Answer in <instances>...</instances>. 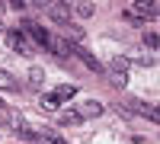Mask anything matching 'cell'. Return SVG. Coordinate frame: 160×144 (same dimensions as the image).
<instances>
[{"mask_svg":"<svg viewBox=\"0 0 160 144\" xmlns=\"http://www.w3.org/2000/svg\"><path fill=\"white\" fill-rule=\"evenodd\" d=\"M61 32H68L74 42H80V38H83V26H77V22H64V26H61Z\"/></svg>","mask_w":160,"mask_h":144,"instance_id":"obj_12","label":"cell"},{"mask_svg":"<svg viewBox=\"0 0 160 144\" xmlns=\"http://www.w3.org/2000/svg\"><path fill=\"white\" fill-rule=\"evenodd\" d=\"M144 45H148V48L154 51V55H157V51H160V35H154V32H144Z\"/></svg>","mask_w":160,"mask_h":144,"instance_id":"obj_17","label":"cell"},{"mask_svg":"<svg viewBox=\"0 0 160 144\" xmlns=\"http://www.w3.org/2000/svg\"><path fill=\"white\" fill-rule=\"evenodd\" d=\"M0 90H16V80H13V74H7L0 67Z\"/></svg>","mask_w":160,"mask_h":144,"instance_id":"obj_15","label":"cell"},{"mask_svg":"<svg viewBox=\"0 0 160 144\" xmlns=\"http://www.w3.org/2000/svg\"><path fill=\"white\" fill-rule=\"evenodd\" d=\"M80 115H83V119H96V115H102V106L93 102V99H87L83 106H80Z\"/></svg>","mask_w":160,"mask_h":144,"instance_id":"obj_8","label":"cell"},{"mask_svg":"<svg viewBox=\"0 0 160 144\" xmlns=\"http://www.w3.org/2000/svg\"><path fill=\"white\" fill-rule=\"evenodd\" d=\"M71 10L77 13L80 19H93V13H96V7H93V3H71Z\"/></svg>","mask_w":160,"mask_h":144,"instance_id":"obj_11","label":"cell"},{"mask_svg":"<svg viewBox=\"0 0 160 144\" xmlns=\"http://www.w3.org/2000/svg\"><path fill=\"white\" fill-rule=\"evenodd\" d=\"M160 13V3H128L125 10H122V19L128 22V26H141V22H148V19H154Z\"/></svg>","mask_w":160,"mask_h":144,"instance_id":"obj_1","label":"cell"},{"mask_svg":"<svg viewBox=\"0 0 160 144\" xmlns=\"http://www.w3.org/2000/svg\"><path fill=\"white\" fill-rule=\"evenodd\" d=\"M42 80H45V74L38 71V67H32V71H29V87L38 90V87H42Z\"/></svg>","mask_w":160,"mask_h":144,"instance_id":"obj_16","label":"cell"},{"mask_svg":"<svg viewBox=\"0 0 160 144\" xmlns=\"http://www.w3.org/2000/svg\"><path fill=\"white\" fill-rule=\"evenodd\" d=\"M109 77H112V83H115V87H125V80H128L125 74H109Z\"/></svg>","mask_w":160,"mask_h":144,"instance_id":"obj_19","label":"cell"},{"mask_svg":"<svg viewBox=\"0 0 160 144\" xmlns=\"http://www.w3.org/2000/svg\"><path fill=\"white\" fill-rule=\"evenodd\" d=\"M55 96H58V99H71V96H77V87H74V83H61V87L55 90Z\"/></svg>","mask_w":160,"mask_h":144,"instance_id":"obj_13","label":"cell"},{"mask_svg":"<svg viewBox=\"0 0 160 144\" xmlns=\"http://www.w3.org/2000/svg\"><path fill=\"white\" fill-rule=\"evenodd\" d=\"M3 106H7V102H3V99H0V109H3Z\"/></svg>","mask_w":160,"mask_h":144,"instance_id":"obj_20","label":"cell"},{"mask_svg":"<svg viewBox=\"0 0 160 144\" xmlns=\"http://www.w3.org/2000/svg\"><path fill=\"white\" fill-rule=\"evenodd\" d=\"M71 3H48V16L55 19L58 26H64V22H71Z\"/></svg>","mask_w":160,"mask_h":144,"instance_id":"obj_6","label":"cell"},{"mask_svg":"<svg viewBox=\"0 0 160 144\" xmlns=\"http://www.w3.org/2000/svg\"><path fill=\"white\" fill-rule=\"evenodd\" d=\"M74 45L77 42H71V38H64V35H51V48L48 51H55L58 58H71L74 55Z\"/></svg>","mask_w":160,"mask_h":144,"instance_id":"obj_5","label":"cell"},{"mask_svg":"<svg viewBox=\"0 0 160 144\" xmlns=\"http://www.w3.org/2000/svg\"><path fill=\"white\" fill-rule=\"evenodd\" d=\"M42 138H45V141H48V144H68V141H64V138H61V135H55V132H45V135H42Z\"/></svg>","mask_w":160,"mask_h":144,"instance_id":"obj_18","label":"cell"},{"mask_svg":"<svg viewBox=\"0 0 160 144\" xmlns=\"http://www.w3.org/2000/svg\"><path fill=\"white\" fill-rule=\"evenodd\" d=\"M128 112H138V115H144V119H151L154 125H160V106H154V102L131 99V102H128Z\"/></svg>","mask_w":160,"mask_h":144,"instance_id":"obj_4","label":"cell"},{"mask_svg":"<svg viewBox=\"0 0 160 144\" xmlns=\"http://www.w3.org/2000/svg\"><path fill=\"white\" fill-rule=\"evenodd\" d=\"M7 42H10V48L16 51V55H22V58H32V51H35L32 38L26 35V32H19V29H10V32H7Z\"/></svg>","mask_w":160,"mask_h":144,"instance_id":"obj_2","label":"cell"},{"mask_svg":"<svg viewBox=\"0 0 160 144\" xmlns=\"http://www.w3.org/2000/svg\"><path fill=\"white\" fill-rule=\"evenodd\" d=\"M22 29H26V35L32 38V45H42V48H51V32L45 29L42 22H35V19H26V22H22Z\"/></svg>","mask_w":160,"mask_h":144,"instance_id":"obj_3","label":"cell"},{"mask_svg":"<svg viewBox=\"0 0 160 144\" xmlns=\"http://www.w3.org/2000/svg\"><path fill=\"white\" fill-rule=\"evenodd\" d=\"M80 122H83L80 109H61V125H80Z\"/></svg>","mask_w":160,"mask_h":144,"instance_id":"obj_9","label":"cell"},{"mask_svg":"<svg viewBox=\"0 0 160 144\" xmlns=\"http://www.w3.org/2000/svg\"><path fill=\"white\" fill-rule=\"evenodd\" d=\"M74 58H80V61H83V64H87V67H90L93 74H102V64H99L96 58H93V55H90L87 48H80V45H74Z\"/></svg>","mask_w":160,"mask_h":144,"instance_id":"obj_7","label":"cell"},{"mask_svg":"<svg viewBox=\"0 0 160 144\" xmlns=\"http://www.w3.org/2000/svg\"><path fill=\"white\" fill-rule=\"evenodd\" d=\"M128 58H112V64H109V74H125L128 71Z\"/></svg>","mask_w":160,"mask_h":144,"instance_id":"obj_14","label":"cell"},{"mask_svg":"<svg viewBox=\"0 0 160 144\" xmlns=\"http://www.w3.org/2000/svg\"><path fill=\"white\" fill-rule=\"evenodd\" d=\"M42 99V109H48V112H61V99L55 96V93H45V96H38Z\"/></svg>","mask_w":160,"mask_h":144,"instance_id":"obj_10","label":"cell"},{"mask_svg":"<svg viewBox=\"0 0 160 144\" xmlns=\"http://www.w3.org/2000/svg\"><path fill=\"white\" fill-rule=\"evenodd\" d=\"M0 29H3V26H0Z\"/></svg>","mask_w":160,"mask_h":144,"instance_id":"obj_21","label":"cell"}]
</instances>
